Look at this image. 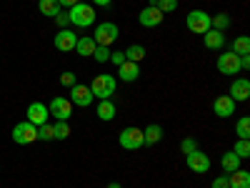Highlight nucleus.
I'll return each instance as SVG.
<instances>
[{
	"label": "nucleus",
	"instance_id": "32",
	"mask_svg": "<svg viewBox=\"0 0 250 188\" xmlns=\"http://www.w3.org/2000/svg\"><path fill=\"white\" fill-rule=\"evenodd\" d=\"M38 138H40V141H53V138H55V136H53V125H50V123L38 125Z\"/></svg>",
	"mask_w": 250,
	"mask_h": 188
},
{
	"label": "nucleus",
	"instance_id": "29",
	"mask_svg": "<svg viewBox=\"0 0 250 188\" xmlns=\"http://www.w3.org/2000/svg\"><path fill=\"white\" fill-rule=\"evenodd\" d=\"M233 153H235L240 161H243V158H248V156H250V141H248V138H240V141L235 143Z\"/></svg>",
	"mask_w": 250,
	"mask_h": 188
},
{
	"label": "nucleus",
	"instance_id": "9",
	"mask_svg": "<svg viewBox=\"0 0 250 188\" xmlns=\"http://www.w3.org/2000/svg\"><path fill=\"white\" fill-rule=\"evenodd\" d=\"M185 165H188L193 173H208V171H210V158H208V156L198 148V151H193V153L185 156Z\"/></svg>",
	"mask_w": 250,
	"mask_h": 188
},
{
	"label": "nucleus",
	"instance_id": "4",
	"mask_svg": "<svg viewBox=\"0 0 250 188\" xmlns=\"http://www.w3.org/2000/svg\"><path fill=\"white\" fill-rule=\"evenodd\" d=\"M120 38V30H118V25L115 23H110V20H105V23H100L98 28H95V46H105V48H110L115 40Z\"/></svg>",
	"mask_w": 250,
	"mask_h": 188
},
{
	"label": "nucleus",
	"instance_id": "19",
	"mask_svg": "<svg viewBox=\"0 0 250 188\" xmlns=\"http://www.w3.org/2000/svg\"><path fill=\"white\" fill-rule=\"evenodd\" d=\"M160 138H163V128L158 123H150L148 128L143 131V145H155Z\"/></svg>",
	"mask_w": 250,
	"mask_h": 188
},
{
	"label": "nucleus",
	"instance_id": "12",
	"mask_svg": "<svg viewBox=\"0 0 250 188\" xmlns=\"http://www.w3.org/2000/svg\"><path fill=\"white\" fill-rule=\"evenodd\" d=\"M75 46H78V38H75V33L70 28H62L55 35V48L60 53H70V50H75Z\"/></svg>",
	"mask_w": 250,
	"mask_h": 188
},
{
	"label": "nucleus",
	"instance_id": "39",
	"mask_svg": "<svg viewBox=\"0 0 250 188\" xmlns=\"http://www.w3.org/2000/svg\"><path fill=\"white\" fill-rule=\"evenodd\" d=\"M80 3V0H58V5L62 8V5H65V8H73V5H78Z\"/></svg>",
	"mask_w": 250,
	"mask_h": 188
},
{
	"label": "nucleus",
	"instance_id": "17",
	"mask_svg": "<svg viewBox=\"0 0 250 188\" xmlns=\"http://www.w3.org/2000/svg\"><path fill=\"white\" fill-rule=\"evenodd\" d=\"M203 43H205V48H210V50H220L223 46H225V35L220 33V30H208V33H203Z\"/></svg>",
	"mask_w": 250,
	"mask_h": 188
},
{
	"label": "nucleus",
	"instance_id": "10",
	"mask_svg": "<svg viewBox=\"0 0 250 188\" xmlns=\"http://www.w3.org/2000/svg\"><path fill=\"white\" fill-rule=\"evenodd\" d=\"M48 111H50V116H55V120H68L70 116H73V103L68 100V98H53L50 100V106H48Z\"/></svg>",
	"mask_w": 250,
	"mask_h": 188
},
{
	"label": "nucleus",
	"instance_id": "36",
	"mask_svg": "<svg viewBox=\"0 0 250 188\" xmlns=\"http://www.w3.org/2000/svg\"><path fill=\"white\" fill-rule=\"evenodd\" d=\"M110 63H113V66H123V63H125V53H123V50L110 53Z\"/></svg>",
	"mask_w": 250,
	"mask_h": 188
},
{
	"label": "nucleus",
	"instance_id": "14",
	"mask_svg": "<svg viewBox=\"0 0 250 188\" xmlns=\"http://www.w3.org/2000/svg\"><path fill=\"white\" fill-rule=\"evenodd\" d=\"M213 111H215V116H220V118H230V116L235 113V100H233L230 95H220V98H215V103H213Z\"/></svg>",
	"mask_w": 250,
	"mask_h": 188
},
{
	"label": "nucleus",
	"instance_id": "40",
	"mask_svg": "<svg viewBox=\"0 0 250 188\" xmlns=\"http://www.w3.org/2000/svg\"><path fill=\"white\" fill-rule=\"evenodd\" d=\"M93 3H95V5H100V8H108V5L113 3V0H93Z\"/></svg>",
	"mask_w": 250,
	"mask_h": 188
},
{
	"label": "nucleus",
	"instance_id": "16",
	"mask_svg": "<svg viewBox=\"0 0 250 188\" xmlns=\"http://www.w3.org/2000/svg\"><path fill=\"white\" fill-rule=\"evenodd\" d=\"M118 78L125 80V83L138 80L140 78V66H138V63H133V60H125L123 66H118Z\"/></svg>",
	"mask_w": 250,
	"mask_h": 188
},
{
	"label": "nucleus",
	"instance_id": "41",
	"mask_svg": "<svg viewBox=\"0 0 250 188\" xmlns=\"http://www.w3.org/2000/svg\"><path fill=\"white\" fill-rule=\"evenodd\" d=\"M108 188H123V186H120V183H115V181H113V183H108Z\"/></svg>",
	"mask_w": 250,
	"mask_h": 188
},
{
	"label": "nucleus",
	"instance_id": "11",
	"mask_svg": "<svg viewBox=\"0 0 250 188\" xmlns=\"http://www.w3.org/2000/svg\"><path fill=\"white\" fill-rule=\"evenodd\" d=\"M48 118H50V111H48L45 103L35 100V103H30V106H28V123H33V125H45Z\"/></svg>",
	"mask_w": 250,
	"mask_h": 188
},
{
	"label": "nucleus",
	"instance_id": "3",
	"mask_svg": "<svg viewBox=\"0 0 250 188\" xmlns=\"http://www.w3.org/2000/svg\"><path fill=\"white\" fill-rule=\"evenodd\" d=\"M210 18L213 15H208L205 10H190V13H188V18H185V25H188V30H190V33L203 35V33L210 30Z\"/></svg>",
	"mask_w": 250,
	"mask_h": 188
},
{
	"label": "nucleus",
	"instance_id": "38",
	"mask_svg": "<svg viewBox=\"0 0 250 188\" xmlns=\"http://www.w3.org/2000/svg\"><path fill=\"white\" fill-rule=\"evenodd\" d=\"M250 68V55H240V70H248Z\"/></svg>",
	"mask_w": 250,
	"mask_h": 188
},
{
	"label": "nucleus",
	"instance_id": "20",
	"mask_svg": "<svg viewBox=\"0 0 250 188\" xmlns=\"http://www.w3.org/2000/svg\"><path fill=\"white\" fill-rule=\"evenodd\" d=\"M220 165H223V171L230 176L233 171H238L240 168V158L233 153V151H228V153H223V158H220Z\"/></svg>",
	"mask_w": 250,
	"mask_h": 188
},
{
	"label": "nucleus",
	"instance_id": "7",
	"mask_svg": "<svg viewBox=\"0 0 250 188\" xmlns=\"http://www.w3.org/2000/svg\"><path fill=\"white\" fill-rule=\"evenodd\" d=\"M218 70L223 75H238L240 73V55H235L233 50L218 55Z\"/></svg>",
	"mask_w": 250,
	"mask_h": 188
},
{
	"label": "nucleus",
	"instance_id": "6",
	"mask_svg": "<svg viewBox=\"0 0 250 188\" xmlns=\"http://www.w3.org/2000/svg\"><path fill=\"white\" fill-rule=\"evenodd\" d=\"M118 141H120V145H123L125 151H138L140 145H143V131L135 128V125H128V128L120 131Z\"/></svg>",
	"mask_w": 250,
	"mask_h": 188
},
{
	"label": "nucleus",
	"instance_id": "18",
	"mask_svg": "<svg viewBox=\"0 0 250 188\" xmlns=\"http://www.w3.org/2000/svg\"><path fill=\"white\" fill-rule=\"evenodd\" d=\"M228 183H230V188H250V173L238 168V171H233L230 176H228Z\"/></svg>",
	"mask_w": 250,
	"mask_h": 188
},
{
	"label": "nucleus",
	"instance_id": "34",
	"mask_svg": "<svg viewBox=\"0 0 250 188\" xmlns=\"http://www.w3.org/2000/svg\"><path fill=\"white\" fill-rule=\"evenodd\" d=\"M60 83H62V86H68V88H73V86H75V73H70V70L62 73V75H60Z\"/></svg>",
	"mask_w": 250,
	"mask_h": 188
},
{
	"label": "nucleus",
	"instance_id": "30",
	"mask_svg": "<svg viewBox=\"0 0 250 188\" xmlns=\"http://www.w3.org/2000/svg\"><path fill=\"white\" fill-rule=\"evenodd\" d=\"M90 58H95L98 63H108V60H110V48H105V46H95V50H93Z\"/></svg>",
	"mask_w": 250,
	"mask_h": 188
},
{
	"label": "nucleus",
	"instance_id": "24",
	"mask_svg": "<svg viewBox=\"0 0 250 188\" xmlns=\"http://www.w3.org/2000/svg\"><path fill=\"white\" fill-rule=\"evenodd\" d=\"M38 5H40V13L48 15V18H55V15L60 13L58 0H38Z\"/></svg>",
	"mask_w": 250,
	"mask_h": 188
},
{
	"label": "nucleus",
	"instance_id": "13",
	"mask_svg": "<svg viewBox=\"0 0 250 188\" xmlns=\"http://www.w3.org/2000/svg\"><path fill=\"white\" fill-rule=\"evenodd\" d=\"M163 18H165V15H163L158 8L148 5V8H143V10H140L138 23H140L143 28H155V25H160V23H163Z\"/></svg>",
	"mask_w": 250,
	"mask_h": 188
},
{
	"label": "nucleus",
	"instance_id": "35",
	"mask_svg": "<svg viewBox=\"0 0 250 188\" xmlns=\"http://www.w3.org/2000/svg\"><path fill=\"white\" fill-rule=\"evenodd\" d=\"M55 23L60 25V30H62V28H68V25H70V18H68V13H58V15H55Z\"/></svg>",
	"mask_w": 250,
	"mask_h": 188
},
{
	"label": "nucleus",
	"instance_id": "2",
	"mask_svg": "<svg viewBox=\"0 0 250 188\" xmlns=\"http://www.w3.org/2000/svg\"><path fill=\"white\" fill-rule=\"evenodd\" d=\"M90 93H93V98L108 100L110 95H115V78L113 75H105V73L95 75L93 83H90Z\"/></svg>",
	"mask_w": 250,
	"mask_h": 188
},
{
	"label": "nucleus",
	"instance_id": "8",
	"mask_svg": "<svg viewBox=\"0 0 250 188\" xmlns=\"http://www.w3.org/2000/svg\"><path fill=\"white\" fill-rule=\"evenodd\" d=\"M68 100L73 103V106H78V108H88L95 98H93V93H90V86L75 83V86L70 88V98H68Z\"/></svg>",
	"mask_w": 250,
	"mask_h": 188
},
{
	"label": "nucleus",
	"instance_id": "5",
	"mask_svg": "<svg viewBox=\"0 0 250 188\" xmlns=\"http://www.w3.org/2000/svg\"><path fill=\"white\" fill-rule=\"evenodd\" d=\"M13 141L18 145H30L38 141V125L23 120V123H15V128H13Z\"/></svg>",
	"mask_w": 250,
	"mask_h": 188
},
{
	"label": "nucleus",
	"instance_id": "31",
	"mask_svg": "<svg viewBox=\"0 0 250 188\" xmlns=\"http://www.w3.org/2000/svg\"><path fill=\"white\" fill-rule=\"evenodd\" d=\"M238 136H240V138H250V118H248V116H243V118L238 120Z\"/></svg>",
	"mask_w": 250,
	"mask_h": 188
},
{
	"label": "nucleus",
	"instance_id": "21",
	"mask_svg": "<svg viewBox=\"0 0 250 188\" xmlns=\"http://www.w3.org/2000/svg\"><path fill=\"white\" fill-rule=\"evenodd\" d=\"M95 113H98L100 120H113V118H115V103H113L110 98H108V100H100Z\"/></svg>",
	"mask_w": 250,
	"mask_h": 188
},
{
	"label": "nucleus",
	"instance_id": "28",
	"mask_svg": "<svg viewBox=\"0 0 250 188\" xmlns=\"http://www.w3.org/2000/svg\"><path fill=\"white\" fill-rule=\"evenodd\" d=\"M228 25H230V18H228L225 13H218L215 18H210V28H213V30H220V33H223Z\"/></svg>",
	"mask_w": 250,
	"mask_h": 188
},
{
	"label": "nucleus",
	"instance_id": "22",
	"mask_svg": "<svg viewBox=\"0 0 250 188\" xmlns=\"http://www.w3.org/2000/svg\"><path fill=\"white\" fill-rule=\"evenodd\" d=\"M93 50H95V40L93 38H78V46H75V53L78 55H85V58H90L93 55Z\"/></svg>",
	"mask_w": 250,
	"mask_h": 188
},
{
	"label": "nucleus",
	"instance_id": "15",
	"mask_svg": "<svg viewBox=\"0 0 250 188\" xmlns=\"http://www.w3.org/2000/svg\"><path fill=\"white\" fill-rule=\"evenodd\" d=\"M230 98H233L235 103H243V100L250 98V80H248V78L233 80V86H230Z\"/></svg>",
	"mask_w": 250,
	"mask_h": 188
},
{
	"label": "nucleus",
	"instance_id": "1",
	"mask_svg": "<svg viewBox=\"0 0 250 188\" xmlns=\"http://www.w3.org/2000/svg\"><path fill=\"white\" fill-rule=\"evenodd\" d=\"M68 18H70V23L75 28H90L95 23V10L88 3H78V5H73L68 10Z\"/></svg>",
	"mask_w": 250,
	"mask_h": 188
},
{
	"label": "nucleus",
	"instance_id": "23",
	"mask_svg": "<svg viewBox=\"0 0 250 188\" xmlns=\"http://www.w3.org/2000/svg\"><path fill=\"white\" fill-rule=\"evenodd\" d=\"M230 50L235 55H250V38H245V35L235 38L233 43H230Z\"/></svg>",
	"mask_w": 250,
	"mask_h": 188
},
{
	"label": "nucleus",
	"instance_id": "25",
	"mask_svg": "<svg viewBox=\"0 0 250 188\" xmlns=\"http://www.w3.org/2000/svg\"><path fill=\"white\" fill-rule=\"evenodd\" d=\"M150 5H153V8H158L163 15H168V13H175L178 0H150Z\"/></svg>",
	"mask_w": 250,
	"mask_h": 188
},
{
	"label": "nucleus",
	"instance_id": "33",
	"mask_svg": "<svg viewBox=\"0 0 250 188\" xmlns=\"http://www.w3.org/2000/svg\"><path fill=\"white\" fill-rule=\"evenodd\" d=\"M180 148H183V153L188 156V153H193V151H198V143H195V138H185V141L180 143Z\"/></svg>",
	"mask_w": 250,
	"mask_h": 188
},
{
	"label": "nucleus",
	"instance_id": "27",
	"mask_svg": "<svg viewBox=\"0 0 250 188\" xmlns=\"http://www.w3.org/2000/svg\"><path fill=\"white\" fill-rule=\"evenodd\" d=\"M145 58V48L140 43H133L128 50H125V60H133V63H140Z\"/></svg>",
	"mask_w": 250,
	"mask_h": 188
},
{
	"label": "nucleus",
	"instance_id": "26",
	"mask_svg": "<svg viewBox=\"0 0 250 188\" xmlns=\"http://www.w3.org/2000/svg\"><path fill=\"white\" fill-rule=\"evenodd\" d=\"M53 136H55V141H65V138L70 136V125H68V120H55V125H53Z\"/></svg>",
	"mask_w": 250,
	"mask_h": 188
},
{
	"label": "nucleus",
	"instance_id": "37",
	"mask_svg": "<svg viewBox=\"0 0 250 188\" xmlns=\"http://www.w3.org/2000/svg\"><path fill=\"white\" fill-rule=\"evenodd\" d=\"M210 188H230V183H228V176H218Z\"/></svg>",
	"mask_w": 250,
	"mask_h": 188
}]
</instances>
